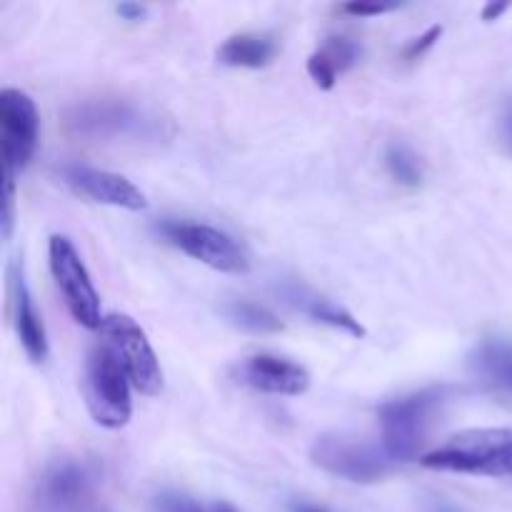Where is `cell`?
Listing matches in <instances>:
<instances>
[{
    "instance_id": "1",
    "label": "cell",
    "mask_w": 512,
    "mask_h": 512,
    "mask_svg": "<svg viewBox=\"0 0 512 512\" xmlns=\"http://www.w3.org/2000/svg\"><path fill=\"white\" fill-rule=\"evenodd\" d=\"M430 470L480 478L508 480L512 483V430L510 428H473L455 433L440 448L420 458Z\"/></svg>"
},
{
    "instance_id": "2",
    "label": "cell",
    "mask_w": 512,
    "mask_h": 512,
    "mask_svg": "<svg viewBox=\"0 0 512 512\" xmlns=\"http://www.w3.org/2000/svg\"><path fill=\"white\" fill-rule=\"evenodd\" d=\"M448 393L450 388L435 385V388H425L400 400H390L378 410L385 453L395 463H408V460L418 458L420 445L425 443V435L433 423V415L448 400Z\"/></svg>"
},
{
    "instance_id": "3",
    "label": "cell",
    "mask_w": 512,
    "mask_h": 512,
    "mask_svg": "<svg viewBox=\"0 0 512 512\" xmlns=\"http://www.w3.org/2000/svg\"><path fill=\"white\" fill-rule=\"evenodd\" d=\"M83 388L90 415L100 428L118 430L128 425L133 415V400H130L133 383L105 340L90 348Z\"/></svg>"
},
{
    "instance_id": "4",
    "label": "cell",
    "mask_w": 512,
    "mask_h": 512,
    "mask_svg": "<svg viewBox=\"0 0 512 512\" xmlns=\"http://www.w3.org/2000/svg\"><path fill=\"white\" fill-rule=\"evenodd\" d=\"M310 458L325 473L350 480V483H378L385 475L393 473L395 463L385 450L338 433L320 435L310 450Z\"/></svg>"
},
{
    "instance_id": "5",
    "label": "cell",
    "mask_w": 512,
    "mask_h": 512,
    "mask_svg": "<svg viewBox=\"0 0 512 512\" xmlns=\"http://www.w3.org/2000/svg\"><path fill=\"white\" fill-rule=\"evenodd\" d=\"M70 133L80 138L113 140V138H150L155 135V123L150 115L125 100L100 98L78 103L65 115Z\"/></svg>"
},
{
    "instance_id": "6",
    "label": "cell",
    "mask_w": 512,
    "mask_h": 512,
    "mask_svg": "<svg viewBox=\"0 0 512 512\" xmlns=\"http://www.w3.org/2000/svg\"><path fill=\"white\" fill-rule=\"evenodd\" d=\"M48 258L50 273H53L58 290L63 293L70 315L88 330L103 328L105 318L103 310H100L98 290H95L88 268L83 265L73 243L65 235H53L48 245Z\"/></svg>"
},
{
    "instance_id": "7",
    "label": "cell",
    "mask_w": 512,
    "mask_h": 512,
    "mask_svg": "<svg viewBox=\"0 0 512 512\" xmlns=\"http://www.w3.org/2000/svg\"><path fill=\"white\" fill-rule=\"evenodd\" d=\"M100 333H103L105 343L110 345L115 358L120 360V365H123L138 393L158 395L163 390V370H160L158 355H155L153 345L145 338L143 328L130 315H108L103 320Z\"/></svg>"
},
{
    "instance_id": "8",
    "label": "cell",
    "mask_w": 512,
    "mask_h": 512,
    "mask_svg": "<svg viewBox=\"0 0 512 512\" xmlns=\"http://www.w3.org/2000/svg\"><path fill=\"white\" fill-rule=\"evenodd\" d=\"M160 233L183 250L190 258L200 260L208 268L220 270V273H248L250 260L245 250L230 238L223 230L203 223H180V220H168L160 225Z\"/></svg>"
},
{
    "instance_id": "9",
    "label": "cell",
    "mask_w": 512,
    "mask_h": 512,
    "mask_svg": "<svg viewBox=\"0 0 512 512\" xmlns=\"http://www.w3.org/2000/svg\"><path fill=\"white\" fill-rule=\"evenodd\" d=\"M0 140L3 173L15 175L30 163L38 145V110L23 90L5 88L0 93Z\"/></svg>"
},
{
    "instance_id": "10",
    "label": "cell",
    "mask_w": 512,
    "mask_h": 512,
    "mask_svg": "<svg viewBox=\"0 0 512 512\" xmlns=\"http://www.w3.org/2000/svg\"><path fill=\"white\" fill-rule=\"evenodd\" d=\"M95 475L78 460H58L38 483V503L45 512H78L90 500Z\"/></svg>"
},
{
    "instance_id": "11",
    "label": "cell",
    "mask_w": 512,
    "mask_h": 512,
    "mask_svg": "<svg viewBox=\"0 0 512 512\" xmlns=\"http://www.w3.org/2000/svg\"><path fill=\"white\" fill-rule=\"evenodd\" d=\"M63 180L75 193L85 195V198L95 200V203L113 205V208L125 210L148 208L145 195L128 178H123L118 173L88 168V165H65Z\"/></svg>"
},
{
    "instance_id": "12",
    "label": "cell",
    "mask_w": 512,
    "mask_h": 512,
    "mask_svg": "<svg viewBox=\"0 0 512 512\" xmlns=\"http://www.w3.org/2000/svg\"><path fill=\"white\" fill-rule=\"evenodd\" d=\"M238 380L270 395H303L310 388V373L303 365L268 353L245 358L238 365Z\"/></svg>"
},
{
    "instance_id": "13",
    "label": "cell",
    "mask_w": 512,
    "mask_h": 512,
    "mask_svg": "<svg viewBox=\"0 0 512 512\" xmlns=\"http://www.w3.org/2000/svg\"><path fill=\"white\" fill-rule=\"evenodd\" d=\"M470 370L485 390L495 395H512V343L485 340L470 355Z\"/></svg>"
},
{
    "instance_id": "14",
    "label": "cell",
    "mask_w": 512,
    "mask_h": 512,
    "mask_svg": "<svg viewBox=\"0 0 512 512\" xmlns=\"http://www.w3.org/2000/svg\"><path fill=\"white\" fill-rule=\"evenodd\" d=\"M13 310H15V333L20 345L33 363H43L48 358V338H45L43 318L30 298L28 283L23 273L13 275Z\"/></svg>"
},
{
    "instance_id": "15",
    "label": "cell",
    "mask_w": 512,
    "mask_h": 512,
    "mask_svg": "<svg viewBox=\"0 0 512 512\" xmlns=\"http://www.w3.org/2000/svg\"><path fill=\"white\" fill-rule=\"evenodd\" d=\"M363 50L355 40L345 38V35H330L325 43L315 50L308 58V73L315 80V85L323 90H330L338 80V75L348 73L355 63L360 60Z\"/></svg>"
},
{
    "instance_id": "16",
    "label": "cell",
    "mask_w": 512,
    "mask_h": 512,
    "mask_svg": "<svg viewBox=\"0 0 512 512\" xmlns=\"http://www.w3.org/2000/svg\"><path fill=\"white\" fill-rule=\"evenodd\" d=\"M283 298L288 300L293 308H298L300 313H305L308 318H313L315 323H325V325H330V328L345 330V333L355 335V338H363L365 335L363 325H360L358 320L348 313V310L340 308V305H335L333 300H328L325 295H318V293H313V290L303 288V285H298V283L285 285Z\"/></svg>"
},
{
    "instance_id": "17",
    "label": "cell",
    "mask_w": 512,
    "mask_h": 512,
    "mask_svg": "<svg viewBox=\"0 0 512 512\" xmlns=\"http://www.w3.org/2000/svg\"><path fill=\"white\" fill-rule=\"evenodd\" d=\"M280 45L270 33H240L218 48V60L233 68H265L273 63Z\"/></svg>"
},
{
    "instance_id": "18",
    "label": "cell",
    "mask_w": 512,
    "mask_h": 512,
    "mask_svg": "<svg viewBox=\"0 0 512 512\" xmlns=\"http://www.w3.org/2000/svg\"><path fill=\"white\" fill-rule=\"evenodd\" d=\"M225 318L240 330H248V333H278L283 330V323L270 313L268 308H260L255 303H245V300H233L223 308Z\"/></svg>"
},
{
    "instance_id": "19",
    "label": "cell",
    "mask_w": 512,
    "mask_h": 512,
    "mask_svg": "<svg viewBox=\"0 0 512 512\" xmlns=\"http://www.w3.org/2000/svg\"><path fill=\"white\" fill-rule=\"evenodd\" d=\"M385 165H388L393 180L405 188H418L423 183V165L420 158L403 143H393L385 150Z\"/></svg>"
},
{
    "instance_id": "20",
    "label": "cell",
    "mask_w": 512,
    "mask_h": 512,
    "mask_svg": "<svg viewBox=\"0 0 512 512\" xmlns=\"http://www.w3.org/2000/svg\"><path fill=\"white\" fill-rule=\"evenodd\" d=\"M155 508L158 512H205L200 508L198 500H193L190 495L183 493H163L155 500Z\"/></svg>"
},
{
    "instance_id": "21",
    "label": "cell",
    "mask_w": 512,
    "mask_h": 512,
    "mask_svg": "<svg viewBox=\"0 0 512 512\" xmlns=\"http://www.w3.org/2000/svg\"><path fill=\"white\" fill-rule=\"evenodd\" d=\"M3 238L13 233V205H15V175L3 173Z\"/></svg>"
},
{
    "instance_id": "22",
    "label": "cell",
    "mask_w": 512,
    "mask_h": 512,
    "mask_svg": "<svg viewBox=\"0 0 512 512\" xmlns=\"http://www.w3.org/2000/svg\"><path fill=\"white\" fill-rule=\"evenodd\" d=\"M440 35H443V28H440V25H433V28H430L428 33H423V35H420V38H415L413 43H410L408 48L403 50L405 60H418L420 55L428 53V50L433 48L435 43H438Z\"/></svg>"
},
{
    "instance_id": "23",
    "label": "cell",
    "mask_w": 512,
    "mask_h": 512,
    "mask_svg": "<svg viewBox=\"0 0 512 512\" xmlns=\"http://www.w3.org/2000/svg\"><path fill=\"white\" fill-rule=\"evenodd\" d=\"M395 8H400V3H348L343 5V13L358 15V18H370V15L390 13Z\"/></svg>"
},
{
    "instance_id": "24",
    "label": "cell",
    "mask_w": 512,
    "mask_h": 512,
    "mask_svg": "<svg viewBox=\"0 0 512 512\" xmlns=\"http://www.w3.org/2000/svg\"><path fill=\"white\" fill-rule=\"evenodd\" d=\"M500 138H503V145L512 155V105L505 110L503 118H500Z\"/></svg>"
},
{
    "instance_id": "25",
    "label": "cell",
    "mask_w": 512,
    "mask_h": 512,
    "mask_svg": "<svg viewBox=\"0 0 512 512\" xmlns=\"http://www.w3.org/2000/svg\"><path fill=\"white\" fill-rule=\"evenodd\" d=\"M115 13L125 20H140L145 15V8L138 3H120L118 8H115Z\"/></svg>"
},
{
    "instance_id": "26",
    "label": "cell",
    "mask_w": 512,
    "mask_h": 512,
    "mask_svg": "<svg viewBox=\"0 0 512 512\" xmlns=\"http://www.w3.org/2000/svg\"><path fill=\"white\" fill-rule=\"evenodd\" d=\"M508 8H510V3H488L483 8V20H488V23L490 20H498Z\"/></svg>"
},
{
    "instance_id": "27",
    "label": "cell",
    "mask_w": 512,
    "mask_h": 512,
    "mask_svg": "<svg viewBox=\"0 0 512 512\" xmlns=\"http://www.w3.org/2000/svg\"><path fill=\"white\" fill-rule=\"evenodd\" d=\"M425 512H460V510H455L453 505H448L445 503V500H428V503H425Z\"/></svg>"
},
{
    "instance_id": "28",
    "label": "cell",
    "mask_w": 512,
    "mask_h": 512,
    "mask_svg": "<svg viewBox=\"0 0 512 512\" xmlns=\"http://www.w3.org/2000/svg\"><path fill=\"white\" fill-rule=\"evenodd\" d=\"M210 512H240V510H235L233 505H228V503H215L213 508H210Z\"/></svg>"
},
{
    "instance_id": "29",
    "label": "cell",
    "mask_w": 512,
    "mask_h": 512,
    "mask_svg": "<svg viewBox=\"0 0 512 512\" xmlns=\"http://www.w3.org/2000/svg\"><path fill=\"white\" fill-rule=\"evenodd\" d=\"M295 512H325V510H318V508H308V505H303V508H298Z\"/></svg>"
}]
</instances>
